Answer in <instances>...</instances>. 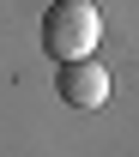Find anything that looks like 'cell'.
Instances as JSON below:
<instances>
[{"label": "cell", "instance_id": "1", "mask_svg": "<svg viewBox=\"0 0 139 157\" xmlns=\"http://www.w3.org/2000/svg\"><path fill=\"white\" fill-rule=\"evenodd\" d=\"M103 42V12L91 0H55L42 12V48L67 67V60H91Z\"/></svg>", "mask_w": 139, "mask_h": 157}, {"label": "cell", "instance_id": "2", "mask_svg": "<svg viewBox=\"0 0 139 157\" xmlns=\"http://www.w3.org/2000/svg\"><path fill=\"white\" fill-rule=\"evenodd\" d=\"M55 91H60V103H73V109H103V103H109V67H103L97 55L91 60H67L55 73Z\"/></svg>", "mask_w": 139, "mask_h": 157}]
</instances>
